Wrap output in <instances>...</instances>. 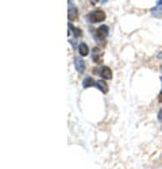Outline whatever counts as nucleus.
Instances as JSON below:
<instances>
[{
	"label": "nucleus",
	"instance_id": "nucleus-1",
	"mask_svg": "<svg viewBox=\"0 0 162 169\" xmlns=\"http://www.w3.org/2000/svg\"><path fill=\"white\" fill-rule=\"evenodd\" d=\"M88 19H89V22H92V23H99V22H103L105 19V12L103 10H95V11H92L91 14L88 15Z\"/></svg>",
	"mask_w": 162,
	"mask_h": 169
},
{
	"label": "nucleus",
	"instance_id": "nucleus-2",
	"mask_svg": "<svg viewBox=\"0 0 162 169\" xmlns=\"http://www.w3.org/2000/svg\"><path fill=\"white\" fill-rule=\"evenodd\" d=\"M92 60L96 62V64H103V52L99 48H95L92 50Z\"/></svg>",
	"mask_w": 162,
	"mask_h": 169
},
{
	"label": "nucleus",
	"instance_id": "nucleus-3",
	"mask_svg": "<svg viewBox=\"0 0 162 169\" xmlns=\"http://www.w3.org/2000/svg\"><path fill=\"white\" fill-rule=\"evenodd\" d=\"M95 72H100V76L103 79H107V80L112 79V72L108 67H103L100 69H95Z\"/></svg>",
	"mask_w": 162,
	"mask_h": 169
},
{
	"label": "nucleus",
	"instance_id": "nucleus-4",
	"mask_svg": "<svg viewBox=\"0 0 162 169\" xmlns=\"http://www.w3.org/2000/svg\"><path fill=\"white\" fill-rule=\"evenodd\" d=\"M107 34H108V27L107 26H101L96 30V37H97V39H100V41L104 38Z\"/></svg>",
	"mask_w": 162,
	"mask_h": 169
},
{
	"label": "nucleus",
	"instance_id": "nucleus-5",
	"mask_svg": "<svg viewBox=\"0 0 162 169\" xmlns=\"http://www.w3.org/2000/svg\"><path fill=\"white\" fill-rule=\"evenodd\" d=\"M74 62H76V68H77V70H79L80 73H83L84 69H85V62L81 60L80 57H76V58H74Z\"/></svg>",
	"mask_w": 162,
	"mask_h": 169
},
{
	"label": "nucleus",
	"instance_id": "nucleus-6",
	"mask_svg": "<svg viewBox=\"0 0 162 169\" xmlns=\"http://www.w3.org/2000/svg\"><path fill=\"white\" fill-rule=\"evenodd\" d=\"M79 52H80V54L83 56V57H84V56H88L89 54V48L85 45V43H81V45L79 46Z\"/></svg>",
	"mask_w": 162,
	"mask_h": 169
},
{
	"label": "nucleus",
	"instance_id": "nucleus-7",
	"mask_svg": "<svg viewBox=\"0 0 162 169\" xmlns=\"http://www.w3.org/2000/svg\"><path fill=\"white\" fill-rule=\"evenodd\" d=\"M96 85H97L99 88H100V89H101L104 93H107V92H108V85H107V84H105L103 80H99L97 83H96Z\"/></svg>",
	"mask_w": 162,
	"mask_h": 169
},
{
	"label": "nucleus",
	"instance_id": "nucleus-8",
	"mask_svg": "<svg viewBox=\"0 0 162 169\" xmlns=\"http://www.w3.org/2000/svg\"><path fill=\"white\" fill-rule=\"evenodd\" d=\"M93 84H96V83L93 81L92 77H86V79L84 80V87H85V88H88V87H92Z\"/></svg>",
	"mask_w": 162,
	"mask_h": 169
},
{
	"label": "nucleus",
	"instance_id": "nucleus-9",
	"mask_svg": "<svg viewBox=\"0 0 162 169\" xmlns=\"http://www.w3.org/2000/svg\"><path fill=\"white\" fill-rule=\"evenodd\" d=\"M76 18H77V10L76 8H72L69 11V20L73 22V20H76Z\"/></svg>",
	"mask_w": 162,
	"mask_h": 169
},
{
	"label": "nucleus",
	"instance_id": "nucleus-10",
	"mask_svg": "<svg viewBox=\"0 0 162 169\" xmlns=\"http://www.w3.org/2000/svg\"><path fill=\"white\" fill-rule=\"evenodd\" d=\"M70 29L73 30V33H74V35H76V37H80L81 35V30L80 29H77V27H72V26H70Z\"/></svg>",
	"mask_w": 162,
	"mask_h": 169
},
{
	"label": "nucleus",
	"instance_id": "nucleus-11",
	"mask_svg": "<svg viewBox=\"0 0 162 169\" xmlns=\"http://www.w3.org/2000/svg\"><path fill=\"white\" fill-rule=\"evenodd\" d=\"M158 119H160V120H162V108H161L160 114H158Z\"/></svg>",
	"mask_w": 162,
	"mask_h": 169
}]
</instances>
